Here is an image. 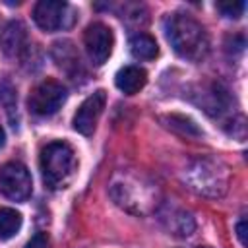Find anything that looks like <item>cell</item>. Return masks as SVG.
Masks as SVG:
<instances>
[{
    "label": "cell",
    "instance_id": "obj_1",
    "mask_svg": "<svg viewBox=\"0 0 248 248\" xmlns=\"http://www.w3.org/2000/svg\"><path fill=\"white\" fill-rule=\"evenodd\" d=\"M165 35L174 52L186 60L200 62L209 52V37L203 25L188 14H170L165 19Z\"/></svg>",
    "mask_w": 248,
    "mask_h": 248
},
{
    "label": "cell",
    "instance_id": "obj_2",
    "mask_svg": "<svg viewBox=\"0 0 248 248\" xmlns=\"http://www.w3.org/2000/svg\"><path fill=\"white\" fill-rule=\"evenodd\" d=\"M229 178L231 174L227 165L215 157L194 159L184 170V180L188 182V186L196 194L207 198L223 196L229 188Z\"/></svg>",
    "mask_w": 248,
    "mask_h": 248
},
{
    "label": "cell",
    "instance_id": "obj_3",
    "mask_svg": "<svg viewBox=\"0 0 248 248\" xmlns=\"http://www.w3.org/2000/svg\"><path fill=\"white\" fill-rule=\"evenodd\" d=\"M41 174L48 188H64L76 172L78 161L74 149L66 141H52L41 151Z\"/></svg>",
    "mask_w": 248,
    "mask_h": 248
},
{
    "label": "cell",
    "instance_id": "obj_4",
    "mask_svg": "<svg viewBox=\"0 0 248 248\" xmlns=\"http://www.w3.org/2000/svg\"><path fill=\"white\" fill-rule=\"evenodd\" d=\"M151 184H141L136 178L122 176V180L112 182V198L116 200L118 205L126 207L128 211L136 213H145L153 205V196H151Z\"/></svg>",
    "mask_w": 248,
    "mask_h": 248
},
{
    "label": "cell",
    "instance_id": "obj_5",
    "mask_svg": "<svg viewBox=\"0 0 248 248\" xmlns=\"http://www.w3.org/2000/svg\"><path fill=\"white\" fill-rule=\"evenodd\" d=\"M33 180L27 167L19 161H8L0 167V192L14 202H25L31 196Z\"/></svg>",
    "mask_w": 248,
    "mask_h": 248
},
{
    "label": "cell",
    "instance_id": "obj_6",
    "mask_svg": "<svg viewBox=\"0 0 248 248\" xmlns=\"http://www.w3.org/2000/svg\"><path fill=\"white\" fill-rule=\"evenodd\" d=\"M68 91L56 79H45L37 83L29 95V108L37 116H50L54 114L66 101Z\"/></svg>",
    "mask_w": 248,
    "mask_h": 248
},
{
    "label": "cell",
    "instance_id": "obj_7",
    "mask_svg": "<svg viewBox=\"0 0 248 248\" xmlns=\"http://www.w3.org/2000/svg\"><path fill=\"white\" fill-rule=\"evenodd\" d=\"M83 45H85V52H87L89 60L95 66H101L108 60V56L112 52L114 35L108 25L95 21V23L87 25V29L83 33Z\"/></svg>",
    "mask_w": 248,
    "mask_h": 248
},
{
    "label": "cell",
    "instance_id": "obj_8",
    "mask_svg": "<svg viewBox=\"0 0 248 248\" xmlns=\"http://www.w3.org/2000/svg\"><path fill=\"white\" fill-rule=\"evenodd\" d=\"M105 105H107V93L103 89L91 93L79 105V108L74 114V122H72L74 130L83 134V136H91L99 118H101V114H103V110H105Z\"/></svg>",
    "mask_w": 248,
    "mask_h": 248
},
{
    "label": "cell",
    "instance_id": "obj_9",
    "mask_svg": "<svg viewBox=\"0 0 248 248\" xmlns=\"http://www.w3.org/2000/svg\"><path fill=\"white\" fill-rule=\"evenodd\" d=\"M68 12H70V6L66 2L41 0L33 8V19L43 31L52 33V31H58L68 25V17H70Z\"/></svg>",
    "mask_w": 248,
    "mask_h": 248
},
{
    "label": "cell",
    "instance_id": "obj_10",
    "mask_svg": "<svg viewBox=\"0 0 248 248\" xmlns=\"http://www.w3.org/2000/svg\"><path fill=\"white\" fill-rule=\"evenodd\" d=\"M0 46L6 56H19L27 50V31L21 21H10L0 33Z\"/></svg>",
    "mask_w": 248,
    "mask_h": 248
},
{
    "label": "cell",
    "instance_id": "obj_11",
    "mask_svg": "<svg viewBox=\"0 0 248 248\" xmlns=\"http://www.w3.org/2000/svg\"><path fill=\"white\" fill-rule=\"evenodd\" d=\"M114 83L116 87L124 93V95H134L138 91H141L147 83V72L136 64H130V66H124L116 72L114 76Z\"/></svg>",
    "mask_w": 248,
    "mask_h": 248
},
{
    "label": "cell",
    "instance_id": "obj_12",
    "mask_svg": "<svg viewBox=\"0 0 248 248\" xmlns=\"http://www.w3.org/2000/svg\"><path fill=\"white\" fill-rule=\"evenodd\" d=\"M130 52L138 60H153L159 54V46L151 35L138 33L130 39Z\"/></svg>",
    "mask_w": 248,
    "mask_h": 248
},
{
    "label": "cell",
    "instance_id": "obj_13",
    "mask_svg": "<svg viewBox=\"0 0 248 248\" xmlns=\"http://www.w3.org/2000/svg\"><path fill=\"white\" fill-rule=\"evenodd\" d=\"M21 229V213L12 207H0V238L8 240Z\"/></svg>",
    "mask_w": 248,
    "mask_h": 248
},
{
    "label": "cell",
    "instance_id": "obj_14",
    "mask_svg": "<svg viewBox=\"0 0 248 248\" xmlns=\"http://www.w3.org/2000/svg\"><path fill=\"white\" fill-rule=\"evenodd\" d=\"M217 10L225 17H238V16H242L244 2H221V4H217Z\"/></svg>",
    "mask_w": 248,
    "mask_h": 248
},
{
    "label": "cell",
    "instance_id": "obj_15",
    "mask_svg": "<svg viewBox=\"0 0 248 248\" xmlns=\"http://www.w3.org/2000/svg\"><path fill=\"white\" fill-rule=\"evenodd\" d=\"M50 240L46 236V232H37L35 236H31V240L25 244V248H48Z\"/></svg>",
    "mask_w": 248,
    "mask_h": 248
},
{
    "label": "cell",
    "instance_id": "obj_16",
    "mask_svg": "<svg viewBox=\"0 0 248 248\" xmlns=\"http://www.w3.org/2000/svg\"><path fill=\"white\" fill-rule=\"evenodd\" d=\"M236 236L240 240L242 246H246V219H240L236 225Z\"/></svg>",
    "mask_w": 248,
    "mask_h": 248
},
{
    "label": "cell",
    "instance_id": "obj_17",
    "mask_svg": "<svg viewBox=\"0 0 248 248\" xmlns=\"http://www.w3.org/2000/svg\"><path fill=\"white\" fill-rule=\"evenodd\" d=\"M4 141H6V134H4V128L0 126V147L4 145Z\"/></svg>",
    "mask_w": 248,
    "mask_h": 248
},
{
    "label": "cell",
    "instance_id": "obj_18",
    "mask_svg": "<svg viewBox=\"0 0 248 248\" xmlns=\"http://www.w3.org/2000/svg\"><path fill=\"white\" fill-rule=\"evenodd\" d=\"M202 248H209V246H202Z\"/></svg>",
    "mask_w": 248,
    "mask_h": 248
}]
</instances>
